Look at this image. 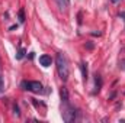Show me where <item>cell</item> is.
Instances as JSON below:
<instances>
[{
  "mask_svg": "<svg viewBox=\"0 0 125 123\" xmlns=\"http://www.w3.org/2000/svg\"><path fill=\"white\" fill-rule=\"evenodd\" d=\"M39 64H41L42 67H50V65L52 64V58H51L50 55L44 54V55H41V57H39Z\"/></svg>",
  "mask_w": 125,
  "mask_h": 123,
  "instance_id": "277c9868",
  "label": "cell"
},
{
  "mask_svg": "<svg viewBox=\"0 0 125 123\" xmlns=\"http://www.w3.org/2000/svg\"><path fill=\"white\" fill-rule=\"evenodd\" d=\"M22 87H23V90H28L32 93H42V88H44L39 81H23Z\"/></svg>",
  "mask_w": 125,
  "mask_h": 123,
  "instance_id": "3957f363",
  "label": "cell"
},
{
  "mask_svg": "<svg viewBox=\"0 0 125 123\" xmlns=\"http://www.w3.org/2000/svg\"><path fill=\"white\" fill-rule=\"evenodd\" d=\"M86 46H87V49H92V48H93V45H92V44H87Z\"/></svg>",
  "mask_w": 125,
  "mask_h": 123,
  "instance_id": "5bb4252c",
  "label": "cell"
},
{
  "mask_svg": "<svg viewBox=\"0 0 125 123\" xmlns=\"http://www.w3.org/2000/svg\"><path fill=\"white\" fill-rule=\"evenodd\" d=\"M23 57H25V49L21 48V49L18 51V54H16V60H22Z\"/></svg>",
  "mask_w": 125,
  "mask_h": 123,
  "instance_id": "9c48e42d",
  "label": "cell"
},
{
  "mask_svg": "<svg viewBox=\"0 0 125 123\" xmlns=\"http://www.w3.org/2000/svg\"><path fill=\"white\" fill-rule=\"evenodd\" d=\"M111 1H112V3H118L119 0H111Z\"/></svg>",
  "mask_w": 125,
  "mask_h": 123,
  "instance_id": "2e32d148",
  "label": "cell"
},
{
  "mask_svg": "<svg viewBox=\"0 0 125 123\" xmlns=\"http://www.w3.org/2000/svg\"><path fill=\"white\" fill-rule=\"evenodd\" d=\"M94 83H96V90H94V93H97L99 90H100V87H102V78H100V75H97V74H96Z\"/></svg>",
  "mask_w": 125,
  "mask_h": 123,
  "instance_id": "ba28073f",
  "label": "cell"
},
{
  "mask_svg": "<svg viewBox=\"0 0 125 123\" xmlns=\"http://www.w3.org/2000/svg\"><path fill=\"white\" fill-rule=\"evenodd\" d=\"M121 67H122V68L125 70V61H122V65H121Z\"/></svg>",
  "mask_w": 125,
  "mask_h": 123,
  "instance_id": "9a60e30c",
  "label": "cell"
},
{
  "mask_svg": "<svg viewBox=\"0 0 125 123\" xmlns=\"http://www.w3.org/2000/svg\"><path fill=\"white\" fill-rule=\"evenodd\" d=\"M80 68H82V75H83V80H84V83H86V81H87V78H89L87 64H86V62H82V64H80Z\"/></svg>",
  "mask_w": 125,
  "mask_h": 123,
  "instance_id": "52a82bcc",
  "label": "cell"
},
{
  "mask_svg": "<svg viewBox=\"0 0 125 123\" xmlns=\"http://www.w3.org/2000/svg\"><path fill=\"white\" fill-rule=\"evenodd\" d=\"M13 113H15L16 116H21V112H19V107H18V104H13Z\"/></svg>",
  "mask_w": 125,
  "mask_h": 123,
  "instance_id": "7c38bea8",
  "label": "cell"
},
{
  "mask_svg": "<svg viewBox=\"0 0 125 123\" xmlns=\"http://www.w3.org/2000/svg\"><path fill=\"white\" fill-rule=\"evenodd\" d=\"M60 97H61V103H62V104H67V103H70L68 90H67L65 87H61V88H60Z\"/></svg>",
  "mask_w": 125,
  "mask_h": 123,
  "instance_id": "5b68a950",
  "label": "cell"
},
{
  "mask_svg": "<svg viewBox=\"0 0 125 123\" xmlns=\"http://www.w3.org/2000/svg\"><path fill=\"white\" fill-rule=\"evenodd\" d=\"M57 1V6L61 12H67L68 7H70V0H55Z\"/></svg>",
  "mask_w": 125,
  "mask_h": 123,
  "instance_id": "8992f818",
  "label": "cell"
},
{
  "mask_svg": "<svg viewBox=\"0 0 125 123\" xmlns=\"http://www.w3.org/2000/svg\"><path fill=\"white\" fill-rule=\"evenodd\" d=\"M119 18H122L124 22H125V12H121V13H119Z\"/></svg>",
  "mask_w": 125,
  "mask_h": 123,
  "instance_id": "4fadbf2b",
  "label": "cell"
},
{
  "mask_svg": "<svg viewBox=\"0 0 125 123\" xmlns=\"http://www.w3.org/2000/svg\"><path fill=\"white\" fill-rule=\"evenodd\" d=\"M55 65H57V72H58L60 78L65 83L68 80V75H70V68H68L67 57L62 52H58L57 54V57H55Z\"/></svg>",
  "mask_w": 125,
  "mask_h": 123,
  "instance_id": "6da1fadb",
  "label": "cell"
},
{
  "mask_svg": "<svg viewBox=\"0 0 125 123\" xmlns=\"http://www.w3.org/2000/svg\"><path fill=\"white\" fill-rule=\"evenodd\" d=\"M4 90V83H3V75H1V62H0V91Z\"/></svg>",
  "mask_w": 125,
  "mask_h": 123,
  "instance_id": "30bf717a",
  "label": "cell"
},
{
  "mask_svg": "<svg viewBox=\"0 0 125 123\" xmlns=\"http://www.w3.org/2000/svg\"><path fill=\"white\" fill-rule=\"evenodd\" d=\"M61 116H62V119H64V122H73V120H76V110H74L73 106H70V103L62 104Z\"/></svg>",
  "mask_w": 125,
  "mask_h": 123,
  "instance_id": "7a4b0ae2",
  "label": "cell"
},
{
  "mask_svg": "<svg viewBox=\"0 0 125 123\" xmlns=\"http://www.w3.org/2000/svg\"><path fill=\"white\" fill-rule=\"evenodd\" d=\"M19 22H21V23L25 22V12H23V9L19 10Z\"/></svg>",
  "mask_w": 125,
  "mask_h": 123,
  "instance_id": "8fae6325",
  "label": "cell"
}]
</instances>
